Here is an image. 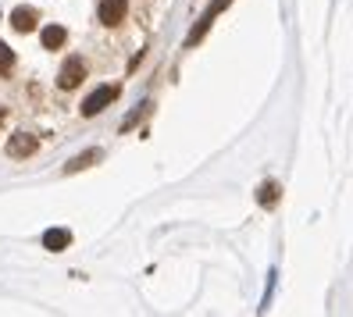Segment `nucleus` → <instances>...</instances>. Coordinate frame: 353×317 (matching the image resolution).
I'll return each instance as SVG.
<instances>
[{
	"instance_id": "f257e3e1",
	"label": "nucleus",
	"mask_w": 353,
	"mask_h": 317,
	"mask_svg": "<svg viewBox=\"0 0 353 317\" xmlns=\"http://www.w3.org/2000/svg\"><path fill=\"white\" fill-rule=\"evenodd\" d=\"M114 96H118V86H100L97 93H90V96H86V103H82V114H86V118L100 114V111L114 100Z\"/></svg>"
},
{
	"instance_id": "f03ea898",
	"label": "nucleus",
	"mask_w": 353,
	"mask_h": 317,
	"mask_svg": "<svg viewBox=\"0 0 353 317\" xmlns=\"http://www.w3.org/2000/svg\"><path fill=\"white\" fill-rule=\"evenodd\" d=\"M82 79H86V65H82L79 57H68V61H65V68H61L57 86H61V90H75Z\"/></svg>"
},
{
	"instance_id": "7ed1b4c3",
	"label": "nucleus",
	"mask_w": 353,
	"mask_h": 317,
	"mask_svg": "<svg viewBox=\"0 0 353 317\" xmlns=\"http://www.w3.org/2000/svg\"><path fill=\"white\" fill-rule=\"evenodd\" d=\"M100 22L103 25H121L125 22V0H100Z\"/></svg>"
},
{
	"instance_id": "20e7f679",
	"label": "nucleus",
	"mask_w": 353,
	"mask_h": 317,
	"mask_svg": "<svg viewBox=\"0 0 353 317\" xmlns=\"http://www.w3.org/2000/svg\"><path fill=\"white\" fill-rule=\"evenodd\" d=\"M36 150V136H29V132H18V136H11V143H8V154L11 157H29Z\"/></svg>"
},
{
	"instance_id": "39448f33",
	"label": "nucleus",
	"mask_w": 353,
	"mask_h": 317,
	"mask_svg": "<svg viewBox=\"0 0 353 317\" xmlns=\"http://www.w3.org/2000/svg\"><path fill=\"white\" fill-rule=\"evenodd\" d=\"M36 22H39V14H36L32 8H18V11L11 14V25H14L18 32H32Z\"/></svg>"
},
{
	"instance_id": "423d86ee",
	"label": "nucleus",
	"mask_w": 353,
	"mask_h": 317,
	"mask_svg": "<svg viewBox=\"0 0 353 317\" xmlns=\"http://www.w3.org/2000/svg\"><path fill=\"white\" fill-rule=\"evenodd\" d=\"M221 8H228V0H214V8L207 11V14L200 18V25L193 29V36H190V43H200V36H203L207 29H211V22H214V18H218V11H221Z\"/></svg>"
},
{
	"instance_id": "0eeeda50",
	"label": "nucleus",
	"mask_w": 353,
	"mask_h": 317,
	"mask_svg": "<svg viewBox=\"0 0 353 317\" xmlns=\"http://www.w3.org/2000/svg\"><path fill=\"white\" fill-rule=\"evenodd\" d=\"M68 243H72V236H68L65 228H50L47 236H43V246H47V249H65Z\"/></svg>"
},
{
	"instance_id": "6e6552de",
	"label": "nucleus",
	"mask_w": 353,
	"mask_h": 317,
	"mask_svg": "<svg viewBox=\"0 0 353 317\" xmlns=\"http://www.w3.org/2000/svg\"><path fill=\"white\" fill-rule=\"evenodd\" d=\"M65 39H68V36H65V29H61V25H47V29H43V47H47V50H57Z\"/></svg>"
},
{
	"instance_id": "1a4fd4ad",
	"label": "nucleus",
	"mask_w": 353,
	"mask_h": 317,
	"mask_svg": "<svg viewBox=\"0 0 353 317\" xmlns=\"http://www.w3.org/2000/svg\"><path fill=\"white\" fill-rule=\"evenodd\" d=\"M11 68H14V54L8 43H0V75H11Z\"/></svg>"
},
{
	"instance_id": "9d476101",
	"label": "nucleus",
	"mask_w": 353,
	"mask_h": 317,
	"mask_svg": "<svg viewBox=\"0 0 353 317\" xmlns=\"http://www.w3.org/2000/svg\"><path fill=\"white\" fill-rule=\"evenodd\" d=\"M275 200H279V185H261V203L275 207Z\"/></svg>"
},
{
	"instance_id": "9b49d317",
	"label": "nucleus",
	"mask_w": 353,
	"mask_h": 317,
	"mask_svg": "<svg viewBox=\"0 0 353 317\" xmlns=\"http://www.w3.org/2000/svg\"><path fill=\"white\" fill-rule=\"evenodd\" d=\"M97 157H100L97 150H90V154H82V157H75V161L68 164V172H79V167H86V164H90V161H97Z\"/></svg>"
},
{
	"instance_id": "f8f14e48",
	"label": "nucleus",
	"mask_w": 353,
	"mask_h": 317,
	"mask_svg": "<svg viewBox=\"0 0 353 317\" xmlns=\"http://www.w3.org/2000/svg\"><path fill=\"white\" fill-rule=\"evenodd\" d=\"M0 118H4V111H0Z\"/></svg>"
}]
</instances>
